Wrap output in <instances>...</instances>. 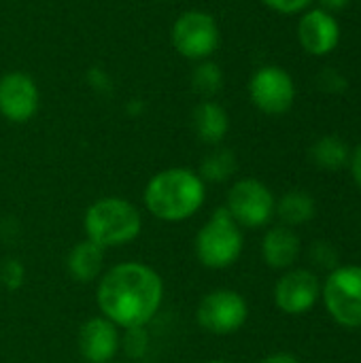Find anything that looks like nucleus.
I'll list each match as a JSON object with an SVG mask.
<instances>
[{
    "label": "nucleus",
    "instance_id": "4468645a",
    "mask_svg": "<svg viewBox=\"0 0 361 363\" xmlns=\"http://www.w3.org/2000/svg\"><path fill=\"white\" fill-rule=\"evenodd\" d=\"M264 262L274 270H287L300 257V238L287 225L270 228L262 240Z\"/></svg>",
    "mask_w": 361,
    "mask_h": 363
},
{
    "label": "nucleus",
    "instance_id": "7ed1b4c3",
    "mask_svg": "<svg viewBox=\"0 0 361 363\" xmlns=\"http://www.w3.org/2000/svg\"><path fill=\"white\" fill-rule=\"evenodd\" d=\"M87 240L100 249L132 242L143 228L138 208L123 198H102L94 202L83 219Z\"/></svg>",
    "mask_w": 361,
    "mask_h": 363
},
{
    "label": "nucleus",
    "instance_id": "20e7f679",
    "mask_svg": "<svg viewBox=\"0 0 361 363\" xmlns=\"http://www.w3.org/2000/svg\"><path fill=\"white\" fill-rule=\"evenodd\" d=\"M243 253V232L226 206L217 208L196 236V255L213 270L230 268Z\"/></svg>",
    "mask_w": 361,
    "mask_h": 363
},
{
    "label": "nucleus",
    "instance_id": "393cba45",
    "mask_svg": "<svg viewBox=\"0 0 361 363\" xmlns=\"http://www.w3.org/2000/svg\"><path fill=\"white\" fill-rule=\"evenodd\" d=\"M262 4L281 15H298L304 13L313 4V0H262Z\"/></svg>",
    "mask_w": 361,
    "mask_h": 363
},
{
    "label": "nucleus",
    "instance_id": "f257e3e1",
    "mask_svg": "<svg viewBox=\"0 0 361 363\" xmlns=\"http://www.w3.org/2000/svg\"><path fill=\"white\" fill-rule=\"evenodd\" d=\"M96 300L102 315L117 328H145L162 306L164 283L153 268L128 262L100 279Z\"/></svg>",
    "mask_w": 361,
    "mask_h": 363
},
{
    "label": "nucleus",
    "instance_id": "f03ea898",
    "mask_svg": "<svg viewBox=\"0 0 361 363\" xmlns=\"http://www.w3.org/2000/svg\"><path fill=\"white\" fill-rule=\"evenodd\" d=\"M206 198V185L189 168H166L149 179L145 206L162 221H183L196 215Z\"/></svg>",
    "mask_w": 361,
    "mask_h": 363
},
{
    "label": "nucleus",
    "instance_id": "9b49d317",
    "mask_svg": "<svg viewBox=\"0 0 361 363\" xmlns=\"http://www.w3.org/2000/svg\"><path fill=\"white\" fill-rule=\"evenodd\" d=\"M321 296V285L317 274L304 268L289 270L283 274L274 287V304L285 315L309 313Z\"/></svg>",
    "mask_w": 361,
    "mask_h": 363
},
{
    "label": "nucleus",
    "instance_id": "f8f14e48",
    "mask_svg": "<svg viewBox=\"0 0 361 363\" xmlns=\"http://www.w3.org/2000/svg\"><path fill=\"white\" fill-rule=\"evenodd\" d=\"M298 40L309 55L326 57L340 43V23L332 13L319 6L306 9L298 21Z\"/></svg>",
    "mask_w": 361,
    "mask_h": 363
},
{
    "label": "nucleus",
    "instance_id": "b1692460",
    "mask_svg": "<svg viewBox=\"0 0 361 363\" xmlns=\"http://www.w3.org/2000/svg\"><path fill=\"white\" fill-rule=\"evenodd\" d=\"M311 259L315 266H321V268H338V253L328 245V242H315L313 249H311Z\"/></svg>",
    "mask_w": 361,
    "mask_h": 363
},
{
    "label": "nucleus",
    "instance_id": "cd10ccee",
    "mask_svg": "<svg viewBox=\"0 0 361 363\" xmlns=\"http://www.w3.org/2000/svg\"><path fill=\"white\" fill-rule=\"evenodd\" d=\"M262 363H300L294 355H289V353H274V355H270V357H266Z\"/></svg>",
    "mask_w": 361,
    "mask_h": 363
},
{
    "label": "nucleus",
    "instance_id": "1a4fd4ad",
    "mask_svg": "<svg viewBox=\"0 0 361 363\" xmlns=\"http://www.w3.org/2000/svg\"><path fill=\"white\" fill-rule=\"evenodd\" d=\"M249 317V306L238 291L217 289L211 291L198 306V323L202 330L228 336L238 332Z\"/></svg>",
    "mask_w": 361,
    "mask_h": 363
},
{
    "label": "nucleus",
    "instance_id": "2eb2a0df",
    "mask_svg": "<svg viewBox=\"0 0 361 363\" xmlns=\"http://www.w3.org/2000/svg\"><path fill=\"white\" fill-rule=\"evenodd\" d=\"M191 128L202 143L219 145L230 130V117L219 102L202 100L191 113Z\"/></svg>",
    "mask_w": 361,
    "mask_h": 363
},
{
    "label": "nucleus",
    "instance_id": "0eeeda50",
    "mask_svg": "<svg viewBox=\"0 0 361 363\" xmlns=\"http://www.w3.org/2000/svg\"><path fill=\"white\" fill-rule=\"evenodd\" d=\"M274 196L257 179H240L228 191V213L243 228H264L274 215Z\"/></svg>",
    "mask_w": 361,
    "mask_h": 363
},
{
    "label": "nucleus",
    "instance_id": "4be33fe9",
    "mask_svg": "<svg viewBox=\"0 0 361 363\" xmlns=\"http://www.w3.org/2000/svg\"><path fill=\"white\" fill-rule=\"evenodd\" d=\"M315 81H317V87L323 89L326 94H343V91H347V87H349L347 77H345L340 70H336V68H326V70H321V72L317 74Z\"/></svg>",
    "mask_w": 361,
    "mask_h": 363
},
{
    "label": "nucleus",
    "instance_id": "a211bd4d",
    "mask_svg": "<svg viewBox=\"0 0 361 363\" xmlns=\"http://www.w3.org/2000/svg\"><path fill=\"white\" fill-rule=\"evenodd\" d=\"M274 213L279 215V219L287 225H302L306 221H311L317 213L315 200L313 196H309L306 191H287L274 206Z\"/></svg>",
    "mask_w": 361,
    "mask_h": 363
},
{
    "label": "nucleus",
    "instance_id": "9d476101",
    "mask_svg": "<svg viewBox=\"0 0 361 363\" xmlns=\"http://www.w3.org/2000/svg\"><path fill=\"white\" fill-rule=\"evenodd\" d=\"M40 104L36 81L26 72H6L0 77V115L11 123L30 121Z\"/></svg>",
    "mask_w": 361,
    "mask_h": 363
},
{
    "label": "nucleus",
    "instance_id": "dca6fc26",
    "mask_svg": "<svg viewBox=\"0 0 361 363\" xmlns=\"http://www.w3.org/2000/svg\"><path fill=\"white\" fill-rule=\"evenodd\" d=\"M102 259H104V249H100L91 240L77 242L68 253V272L79 283H89L100 277Z\"/></svg>",
    "mask_w": 361,
    "mask_h": 363
},
{
    "label": "nucleus",
    "instance_id": "aec40b11",
    "mask_svg": "<svg viewBox=\"0 0 361 363\" xmlns=\"http://www.w3.org/2000/svg\"><path fill=\"white\" fill-rule=\"evenodd\" d=\"M223 87V70L213 60H202L191 70V89L202 96L204 100H211L217 96Z\"/></svg>",
    "mask_w": 361,
    "mask_h": 363
},
{
    "label": "nucleus",
    "instance_id": "423d86ee",
    "mask_svg": "<svg viewBox=\"0 0 361 363\" xmlns=\"http://www.w3.org/2000/svg\"><path fill=\"white\" fill-rule=\"evenodd\" d=\"M330 317L349 330L361 328V266H340L330 272L321 289Z\"/></svg>",
    "mask_w": 361,
    "mask_h": 363
},
{
    "label": "nucleus",
    "instance_id": "c85d7f7f",
    "mask_svg": "<svg viewBox=\"0 0 361 363\" xmlns=\"http://www.w3.org/2000/svg\"><path fill=\"white\" fill-rule=\"evenodd\" d=\"M206 363H228V362H221V359H213V362H206Z\"/></svg>",
    "mask_w": 361,
    "mask_h": 363
},
{
    "label": "nucleus",
    "instance_id": "bb28decb",
    "mask_svg": "<svg viewBox=\"0 0 361 363\" xmlns=\"http://www.w3.org/2000/svg\"><path fill=\"white\" fill-rule=\"evenodd\" d=\"M349 164H351V172H353V179H355V183L361 187V145L351 153V160H349Z\"/></svg>",
    "mask_w": 361,
    "mask_h": 363
},
{
    "label": "nucleus",
    "instance_id": "39448f33",
    "mask_svg": "<svg viewBox=\"0 0 361 363\" xmlns=\"http://www.w3.org/2000/svg\"><path fill=\"white\" fill-rule=\"evenodd\" d=\"M219 40L221 34L217 19L200 9L183 11L170 28V43L174 51L185 60H211L219 47Z\"/></svg>",
    "mask_w": 361,
    "mask_h": 363
},
{
    "label": "nucleus",
    "instance_id": "a878e982",
    "mask_svg": "<svg viewBox=\"0 0 361 363\" xmlns=\"http://www.w3.org/2000/svg\"><path fill=\"white\" fill-rule=\"evenodd\" d=\"M349 4H351V0H319V9H323L332 15L338 11H345Z\"/></svg>",
    "mask_w": 361,
    "mask_h": 363
},
{
    "label": "nucleus",
    "instance_id": "6ab92c4d",
    "mask_svg": "<svg viewBox=\"0 0 361 363\" xmlns=\"http://www.w3.org/2000/svg\"><path fill=\"white\" fill-rule=\"evenodd\" d=\"M236 172V155L230 149L211 151L200 164V179L204 183H223Z\"/></svg>",
    "mask_w": 361,
    "mask_h": 363
},
{
    "label": "nucleus",
    "instance_id": "6e6552de",
    "mask_svg": "<svg viewBox=\"0 0 361 363\" xmlns=\"http://www.w3.org/2000/svg\"><path fill=\"white\" fill-rule=\"evenodd\" d=\"M249 98L264 115H285L296 100V83L281 66H262L249 79Z\"/></svg>",
    "mask_w": 361,
    "mask_h": 363
},
{
    "label": "nucleus",
    "instance_id": "f3484780",
    "mask_svg": "<svg viewBox=\"0 0 361 363\" xmlns=\"http://www.w3.org/2000/svg\"><path fill=\"white\" fill-rule=\"evenodd\" d=\"M309 155H311V162L319 166L321 170H340L349 166L351 149L340 136L328 134L313 143V147L309 149Z\"/></svg>",
    "mask_w": 361,
    "mask_h": 363
},
{
    "label": "nucleus",
    "instance_id": "ddd939ff",
    "mask_svg": "<svg viewBox=\"0 0 361 363\" xmlns=\"http://www.w3.org/2000/svg\"><path fill=\"white\" fill-rule=\"evenodd\" d=\"M121 345L119 330L106 317H94L79 332V351L87 363H109Z\"/></svg>",
    "mask_w": 361,
    "mask_h": 363
},
{
    "label": "nucleus",
    "instance_id": "5701e85b",
    "mask_svg": "<svg viewBox=\"0 0 361 363\" xmlns=\"http://www.w3.org/2000/svg\"><path fill=\"white\" fill-rule=\"evenodd\" d=\"M0 281L6 289H19L23 283V266L17 259H6L0 268Z\"/></svg>",
    "mask_w": 361,
    "mask_h": 363
},
{
    "label": "nucleus",
    "instance_id": "412c9836",
    "mask_svg": "<svg viewBox=\"0 0 361 363\" xmlns=\"http://www.w3.org/2000/svg\"><path fill=\"white\" fill-rule=\"evenodd\" d=\"M121 342H123V351L128 353V357L140 359L149 347V336L145 328H132V330H126V336Z\"/></svg>",
    "mask_w": 361,
    "mask_h": 363
}]
</instances>
